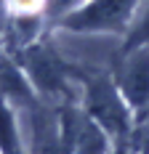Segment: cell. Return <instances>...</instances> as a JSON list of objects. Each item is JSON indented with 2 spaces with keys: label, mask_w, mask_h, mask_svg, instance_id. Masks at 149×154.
<instances>
[{
  "label": "cell",
  "mask_w": 149,
  "mask_h": 154,
  "mask_svg": "<svg viewBox=\"0 0 149 154\" xmlns=\"http://www.w3.org/2000/svg\"><path fill=\"white\" fill-rule=\"evenodd\" d=\"M80 101L77 109L99 125L112 143H122L131 138L136 128V114L125 104L122 93L117 91L109 69H80Z\"/></svg>",
  "instance_id": "obj_1"
},
{
  "label": "cell",
  "mask_w": 149,
  "mask_h": 154,
  "mask_svg": "<svg viewBox=\"0 0 149 154\" xmlns=\"http://www.w3.org/2000/svg\"><path fill=\"white\" fill-rule=\"evenodd\" d=\"M138 5L141 0H85L80 8L61 16L56 27L72 35H112L122 40Z\"/></svg>",
  "instance_id": "obj_2"
},
{
  "label": "cell",
  "mask_w": 149,
  "mask_h": 154,
  "mask_svg": "<svg viewBox=\"0 0 149 154\" xmlns=\"http://www.w3.org/2000/svg\"><path fill=\"white\" fill-rule=\"evenodd\" d=\"M109 72H112L117 91L122 93L125 104L136 114V120L147 117L149 114V45L117 53Z\"/></svg>",
  "instance_id": "obj_3"
},
{
  "label": "cell",
  "mask_w": 149,
  "mask_h": 154,
  "mask_svg": "<svg viewBox=\"0 0 149 154\" xmlns=\"http://www.w3.org/2000/svg\"><path fill=\"white\" fill-rule=\"evenodd\" d=\"M144 45H149V0H141V5H138V11H136L128 32L120 40L117 53L133 51V48H144Z\"/></svg>",
  "instance_id": "obj_4"
},
{
  "label": "cell",
  "mask_w": 149,
  "mask_h": 154,
  "mask_svg": "<svg viewBox=\"0 0 149 154\" xmlns=\"http://www.w3.org/2000/svg\"><path fill=\"white\" fill-rule=\"evenodd\" d=\"M85 0H48V14L53 16V21H59L61 16H67L69 11H74V8H80Z\"/></svg>",
  "instance_id": "obj_5"
}]
</instances>
